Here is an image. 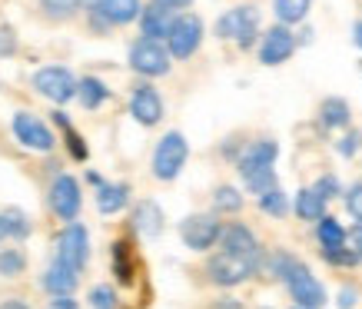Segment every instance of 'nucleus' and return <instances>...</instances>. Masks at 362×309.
I'll return each instance as SVG.
<instances>
[{
  "mask_svg": "<svg viewBox=\"0 0 362 309\" xmlns=\"http://www.w3.org/2000/svg\"><path fill=\"white\" fill-rule=\"evenodd\" d=\"M296 213L303 220H322L326 216V197L316 187L303 190V193H296Z\"/></svg>",
  "mask_w": 362,
  "mask_h": 309,
  "instance_id": "aec40b11",
  "label": "nucleus"
},
{
  "mask_svg": "<svg viewBox=\"0 0 362 309\" xmlns=\"http://www.w3.org/2000/svg\"><path fill=\"white\" fill-rule=\"evenodd\" d=\"M319 123L326 127V130H339L349 123V107H346V100H326L322 103V110H319Z\"/></svg>",
  "mask_w": 362,
  "mask_h": 309,
  "instance_id": "4be33fe9",
  "label": "nucleus"
},
{
  "mask_svg": "<svg viewBox=\"0 0 362 309\" xmlns=\"http://www.w3.org/2000/svg\"><path fill=\"white\" fill-rule=\"evenodd\" d=\"M223 250H226V253H259V250H256V236H252L250 230H246V226H243V223H233V226H226V230H223Z\"/></svg>",
  "mask_w": 362,
  "mask_h": 309,
  "instance_id": "a211bd4d",
  "label": "nucleus"
},
{
  "mask_svg": "<svg viewBox=\"0 0 362 309\" xmlns=\"http://www.w3.org/2000/svg\"><path fill=\"white\" fill-rule=\"evenodd\" d=\"M189 156V146L183 140V133H166L163 140L156 144V153H153V173L156 180H173L183 163Z\"/></svg>",
  "mask_w": 362,
  "mask_h": 309,
  "instance_id": "f03ea898",
  "label": "nucleus"
},
{
  "mask_svg": "<svg viewBox=\"0 0 362 309\" xmlns=\"http://www.w3.org/2000/svg\"><path fill=\"white\" fill-rule=\"evenodd\" d=\"M352 40H356V47L362 50V21L356 23V27H352Z\"/></svg>",
  "mask_w": 362,
  "mask_h": 309,
  "instance_id": "c03bdc74",
  "label": "nucleus"
},
{
  "mask_svg": "<svg viewBox=\"0 0 362 309\" xmlns=\"http://www.w3.org/2000/svg\"><path fill=\"white\" fill-rule=\"evenodd\" d=\"M199 40H203V23H199V17H193V13L176 17L173 30H170V37H166V44H170V54L173 57H189L199 47Z\"/></svg>",
  "mask_w": 362,
  "mask_h": 309,
  "instance_id": "6e6552de",
  "label": "nucleus"
},
{
  "mask_svg": "<svg viewBox=\"0 0 362 309\" xmlns=\"http://www.w3.org/2000/svg\"><path fill=\"white\" fill-rule=\"evenodd\" d=\"M213 199H216V210H226V213H236L243 206V197L233 187H220Z\"/></svg>",
  "mask_w": 362,
  "mask_h": 309,
  "instance_id": "bb28decb",
  "label": "nucleus"
},
{
  "mask_svg": "<svg viewBox=\"0 0 362 309\" xmlns=\"http://www.w3.org/2000/svg\"><path fill=\"white\" fill-rule=\"evenodd\" d=\"M359 140H362L359 133H349V136H346V140L339 144V153H342V156H352L356 150H359Z\"/></svg>",
  "mask_w": 362,
  "mask_h": 309,
  "instance_id": "c9c22d12",
  "label": "nucleus"
},
{
  "mask_svg": "<svg viewBox=\"0 0 362 309\" xmlns=\"http://www.w3.org/2000/svg\"><path fill=\"white\" fill-rule=\"evenodd\" d=\"M316 190H319V193H322L326 199H329V197H336V190H339V183H336L332 177H326V180H319V183H316Z\"/></svg>",
  "mask_w": 362,
  "mask_h": 309,
  "instance_id": "4c0bfd02",
  "label": "nucleus"
},
{
  "mask_svg": "<svg viewBox=\"0 0 362 309\" xmlns=\"http://www.w3.org/2000/svg\"><path fill=\"white\" fill-rule=\"evenodd\" d=\"M256 256L259 253H216L209 260V279L213 283H220V286H236L243 283L246 276H252V269H256Z\"/></svg>",
  "mask_w": 362,
  "mask_h": 309,
  "instance_id": "f257e3e1",
  "label": "nucleus"
},
{
  "mask_svg": "<svg viewBox=\"0 0 362 309\" xmlns=\"http://www.w3.org/2000/svg\"><path fill=\"white\" fill-rule=\"evenodd\" d=\"M293 50H296V37L286 30V27H273V30L263 37V47H259V60L269 66L283 64V60H289L293 57Z\"/></svg>",
  "mask_w": 362,
  "mask_h": 309,
  "instance_id": "ddd939ff",
  "label": "nucleus"
},
{
  "mask_svg": "<svg viewBox=\"0 0 362 309\" xmlns=\"http://www.w3.org/2000/svg\"><path fill=\"white\" fill-rule=\"evenodd\" d=\"M130 110H133V117H136V123L153 127V123H160V117H163V100H160V93H156L150 83H140L130 97Z\"/></svg>",
  "mask_w": 362,
  "mask_h": 309,
  "instance_id": "f8f14e48",
  "label": "nucleus"
},
{
  "mask_svg": "<svg viewBox=\"0 0 362 309\" xmlns=\"http://www.w3.org/2000/svg\"><path fill=\"white\" fill-rule=\"evenodd\" d=\"M127 197H130V190L123 187V183H113V187H100V197H97V206L100 213H120L127 206Z\"/></svg>",
  "mask_w": 362,
  "mask_h": 309,
  "instance_id": "5701e85b",
  "label": "nucleus"
},
{
  "mask_svg": "<svg viewBox=\"0 0 362 309\" xmlns=\"http://www.w3.org/2000/svg\"><path fill=\"white\" fill-rule=\"evenodd\" d=\"M259 206H263V213H269V216H286V210H289V203H286V197L279 190L263 193V197H259Z\"/></svg>",
  "mask_w": 362,
  "mask_h": 309,
  "instance_id": "a878e982",
  "label": "nucleus"
},
{
  "mask_svg": "<svg viewBox=\"0 0 362 309\" xmlns=\"http://www.w3.org/2000/svg\"><path fill=\"white\" fill-rule=\"evenodd\" d=\"M0 273H4V276H21L23 273V256L17 253V250L0 253Z\"/></svg>",
  "mask_w": 362,
  "mask_h": 309,
  "instance_id": "c756f323",
  "label": "nucleus"
},
{
  "mask_svg": "<svg viewBox=\"0 0 362 309\" xmlns=\"http://www.w3.org/2000/svg\"><path fill=\"white\" fill-rule=\"evenodd\" d=\"M246 187L252 190V193H269V190H276V177L273 170H259V173H252V177H246Z\"/></svg>",
  "mask_w": 362,
  "mask_h": 309,
  "instance_id": "cd10ccee",
  "label": "nucleus"
},
{
  "mask_svg": "<svg viewBox=\"0 0 362 309\" xmlns=\"http://www.w3.org/2000/svg\"><path fill=\"white\" fill-rule=\"evenodd\" d=\"M66 140H70V150H74V156H77V160H83V156H87V146L80 144V136L74 130H66Z\"/></svg>",
  "mask_w": 362,
  "mask_h": 309,
  "instance_id": "e433bc0d",
  "label": "nucleus"
},
{
  "mask_svg": "<svg viewBox=\"0 0 362 309\" xmlns=\"http://www.w3.org/2000/svg\"><path fill=\"white\" fill-rule=\"evenodd\" d=\"M133 226H136V233H143V236H156V233L163 230V213H160V206L156 203H140L136 206V213H133Z\"/></svg>",
  "mask_w": 362,
  "mask_h": 309,
  "instance_id": "6ab92c4d",
  "label": "nucleus"
},
{
  "mask_svg": "<svg viewBox=\"0 0 362 309\" xmlns=\"http://www.w3.org/2000/svg\"><path fill=\"white\" fill-rule=\"evenodd\" d=\"M0 309H30V306H27V303H21V299H7Z\"/></svg>",
  "mask_w": 362,
  "mask_h": 309,
  "instance_id": "37998d69",
  "label": "nucleus"
},
{
  "mask_svg": "<svg viewBox=\"0 0 362 309\" xmlns=\"http://www.w3.org/2000/svg\"><path fill=\"white\" fill-rule=\"evenodd\" d=\"M356 299H359V293H356V289H342V293H339V306L349 309V306H356Z\"/></svg>",
  "mask_w": 362,
  "mask_h": 309,
  "instance_id": "ea45409f",
  "label": "nucleus"
},
{
  "mask_svg": "<svg viewBox=\"0 0 362 309\" xmlns=\"http://www.w3.org/2000/svg\"><path fill=\"white\" fill-rule=\"evenodd\" d=\"M4 223H7V233H11V236H27V233H30V223H27V216H23L21 210H7L4 213Z\"/></svg>",
  "mask_w": 362,
  "mask_h": 309,
  "instance_id": "c85d7f7f",
  "label": "nucleus"
},
{
  "mask_svg": "<svg viewBox=\"0 0 362 309\" xmlns=\"http://www.w3.org/2000/svg\"><path fill=\"white\" fill-rule=\"evenodd\" d=\"M256 27H259V11L256 7H233L220 17L216 33L226 37V40H236L240 47H250L252 37H256Z\"/></svg>",
  "mask_w": 362,
  "mask_h": 309,
  "instance_id": "7ed1b4c3",
  "label": "nucleus"
},
{
  "mask_svg": "<svg viewBox=\"0 0 362 309\" xmlns=\"http://www.w3.org/2000/svg\"><path fill=\"white\" fill-rule=\"evenodd\" d=\"M319 246H322V253H336L346 246V230L339 226V220H332V216L319 220Z\"/></svg>",
  "mask_w": 362,
  "mask_h": 309,
  "instance_id": "412c9836",
  "label": "nucleus"
},
{
  "mask_svg": "<svg viewBox=\"0 0 362 309\" xmlns=\"http://www.w3.org/2000/svg\"><path fill=\"white\" fill-rule=\"evenodd\" d=\"M140 27H143V40H156L160 44V37H170V30H173V17H170V11L150 4L140 13Z\"/></svg>",
  "mask_w": 362,
  "mask_h": 309,
  "instance_id": "dca6fc26",
  "label": "nucleus"
},
{
  "mask_svg": "<svg viewBox=\"0 0 362 309\" xmlns=\"http://www.w3.org/2000/svg\"><path fill=\"white\" fill-rule=\"evenodd\" d=\"M113 263H117V276L123 283H130L133 279V269H130V260H127V243H117L113 246Z\"/></svg>",
  "mask_w": 362,
  "mask_h": 309,
  "instance_id": "7c9ffc66",
  "label": "nucleus"
},
{
  "mask_svg": "<svg viewBox=\"0 0 362 309\" xmlns=\"http://www.w3.org/2000/svg\"><path fill=\"white\" fill-rule=\"evenodd\" d=\"M44 289L50 293V296H70L74 289H77V269L66 263H50L47 266V276H44Z\"/></svg>",
  "mask_w": 362,
  "mask_h": 309,
  "instance_id": "2eb2a0df",
  "label": "nucleus"
},
{
  "mask_svg": "<svg viewBox=\"0 0 362 309\" xmlns=\"http://www.w3.org/2000/svg\"><path fill=\"white\" fill-rule=\"evenodd\" d=\"M7 236V223H4V216H0V240Z\"/></svg>",
  "mask_w": 362,
  "mask_h": 309,
  "instance_id": "a18cd8bd",
  "label": "nucleus"
},
{
  "mask_svg": "<svg viewBox=\"0 0 362 309\" xmlns=\"http://www.w3.org/2000/svg\"><path fill=\"white\" fill-rule=\"evenodd\" d=\"M276 153H279V146H276L273 140H256V144H250V150L240 156L243 180L252 177V173H259V170H273Z\"/></svg>",
  "mask_w": 362,
  "mask_h": 309,
  "instance_id": "4468645a",
  "label": "nucleus"
},
{
  "mask_svg": "<svg viewBox=\"0 0 362 309\" xmlns=\"http://www.w3.org/2000/svg\"><path fill=\"white\" fill-rule=\"evenodd\" d=\"M286 286L293 293V299L299 303V309H319L326 306V289L303 263H293V269L286 273Z\"/></svg>",
  "mask_w": 362,
  "mask_h": 309,
  "instance_id": "20e7f679",
  "label": "nucleus"
},
{
  "mask_svg": "<svg viewBox=\"0 0 362 309\" xmlns=\"http://www.w3.org/2000/svg\"><path fill=\"white\" fill-rule=\"evenodd\" d=\"M40 4H44V11L50 17H70V13L77 11L80 0H40Z\"/></svg>",
  "mask_w": 362,
  "mask_h": 309,
  "instance_id": "2f4dec72",
  "label": "nucleus"
},
{
  "mask_svg": "<svg viewBox=\"0 0 362 309\" xmlns=\"http://www.w3.org/2000/svg\"><path fill=\"white\" fill-rule=\"evenodd\" d=\"M156 7H163V11H180V7H189L193 0H153Z\"/></svg>",
  "mask_w": 362,
  "mask_h": 309,
  "instance_id": "58836bf2",
  "label": "nucleus"
},
{
  "mask_svg": "<svg viewBox=\"0 0 362 309\" xmlns=\"http://www.w3.org/2000/svg\"><path fill=\"white\" fill-rule=\"evenodd\" d=\"M213 309H243V306L236 303V299H220V303H216Z\"/></svg>",
  "mask_w": 362,
  "mask_h": 309,
  "instance_id": "79ce46f5",
  "label": "nucleus"
},
{
  "mask_svg": "<svg viewBox=\"0 0 362 309\" xmlns=\"http://www.w3.org/2000/svg\"><path fill=\"white\" fill-rule=\"evenodd\" d=\"M33 87L40 90L44 97H50L54 103H66V100L77 93V80L70 77V70L66 66H44L37 77H33Z\"/></svg>",
  "mask_w": 362,
  "mask_h": 309,
  "instance_id": "0eeeda50",
  "label": "nucleus"
},
{
  "mask_svg": "<svg viewBox=\"0 0 362 309\" xmlns=\"http://www.w3.org/2000/svg\"><path fill=\"white\" fill-rule=\"evenodd\" d=\"M80 103H83V107H87V110H97L100 103H103V100L110 97V90L103 87V83H100L97 77H83L80 80Z\"/></svg>",
  "mask_w": 362,
  "mask_h": 309,
  "instance_id": "b1692460",
  "label": "nucleus"
},
{
  "mask_svg": "<svg viewBox=\"0 0 362 309\" xmlns=\"http://www.w3.org/2000/svg\"><path fill=\"white\" fill-rule=\"evenodd\" d=\"M346 246H349L352 256H356V260L362 263V226H356V230H352L349 236H346Z\"/></svg>",
  "mask_w": 362,
  "mask_h": 309,
  "instance_id": "f704fd0d",
  "label": "nucleus"
},
{
  "mask_svg": "<svg viewBox=\"0 0 362 309\" xmlns=\"http://www.w3.org/2000/svg\"><path fill=\"white\" fill-rule=\"evenodd\" d=\"M90 303H93V309H117V296L110 286H97L90 293Z\"/></svg>",
  "mask_w": 362,
  "mask_h": 309,
  "instance_id": "473e14b6",
  "label": "nucleus"
},
{
  "mask_svg": "<svg viewBox=\"0 0 362 309\" xmlns=\"http://www.w3.org/2000/svg\"><path fill=\"white\" fill-rule=\"evenodd\" d=\"M97 13L107 23H130L143 13V7H140V0H103L97 7Z\"/></svg>",
  "mask_w": 362,
  "mask_h": 309,
  "instance_id": "f3484780",
  "label": "nucleus"
},
{
  "mask_svg": "<svg viewBox=\"0 0 362 309\" xmlns=\"http://www.w3.org/2000/svg\"><path fill=\"white\" fill-rule=\"evenodd\" d=\"M130 66L143 77H163L170 70V50L156 40H140L130 47Z\"/></svg>",
  "mask_w": 362,
  "mask_h": 309,
  "instance_id": "39448f33",
  "label": "nucleus"
},
{
  "mask_svg": "<svg viewBox=\"0 0 362 309\" xmlns=\"http://www.w3.org/2000/svg\"><path fill=\"white\" fill-rule=\"evenodd\" d=\"M87 256H90V236L87 230L80 226V223H70L64 233H60V240H57V260L66 266H74V269H83L87 266Z\"/></svg>",
  "mask_w": 362,
  "mask_h": 309,
  "instance_id": "423d86ee",
  "label": "nucleus"
},
{
  "mask_svg": "<svg viewBox=\"0 0 362 309\" xmlns=\"http://www.w3.org/2000/svg\"><path fill=\"white\" fill-rule=\"evenodd\" d=\"M80 4H87V7H100L103 0H80Z\"/></svg>",
  "mask_w": 362,
  "mask_h": 309,
  "instance_id": "49530a36",
  "label": "nucleus"
},
{
  "mask_svg": "<svg viewBox=\"0 0 362 309\" xmlns=\"http://www.w3.org/2000/svg\"><path fill=\"white\" fill-rule=\"evenodd\" d=\"M346 210H349L352 220L362 226V183H356V187L346 193Z\"/></svg>",
  "mask_w": 362,
  "mask_h": 309,
  "instance_id": "72a5a7b5",
  "label": "nucleus"
},
{
  "mask_svg": "<svg viewBox=\"0 0 362 309\" xmlns=\"http://www.w3.org/2000/svg\"><path fill=\"white\" fill-rule=\"evenodd\" d=\"M13 133H17V140H21L23 146H30V150H40V153L54 150V133L47 130L37 117H30V113H17V117H13Z\"/></svg>",
  "mask_w": 362,
  "mask_h": 309,
  "instance_id": "9d476101",
  "label": "nucleus"
},
{
  "mask_svg": "<svg viewBox=\"0 0 362 309\" xmlns=\"http://www.w3.org/2000/svg\"><path fill=\"white\" fill-rule=\"evenodd\" d=\"M50 206L60 220H74L80 210V187L74 177H57L54 187H50Z\"/></svg>",
  "mask_w": 362,
  "mask_h": 309,
  "instance_id": "9b49d317",
  "label": "nucleus"
},
{
  "mask_svg": "<svg viewBox=\"0 0 362 309\" xmlns=\"http://www.w3.org/2000/svg\"><path fill=\"white\" fill-rule=\"evenodd\" d=\"M309 13V0H276V17L283 23H299Z\"/></svg>",
  "mask_w": 362,
  "mask_h": 309,
  "instance_id": "393cba45",
  "label": "nucleus"
},
{
  "mask_svg": "<svg viewBox=\"0 0 362 309\" xmlns=\"http://www.w3.org/2000/svg\"><path fill=\"white\" fill-rule=\"evenodd\" d=\"M180 236L189 250H209L223 236V226L216 223V216H189L180 226Z\"/></svg>",
  "mask_w": 362,
  "mask_h": 309,
  "instance_id": "1a4fd4ad",
  "label": "nucleus"
},
{
  "mask_svg": "<svg viewBox=\"0 0 362 309\" xmlns=\"http://www.w3.org/2000/svg\"><path fill=\"white\" fill-rule=\"evenodd\" d=\"M50 309H77V303H74L70 296H57L54 303H50Z\"/></svg>",
  "mask_w": 362,
  "mask_h": 309,
  "instance_id": "a19ab883",
  "label": "nucleus"
}]
</instances>
